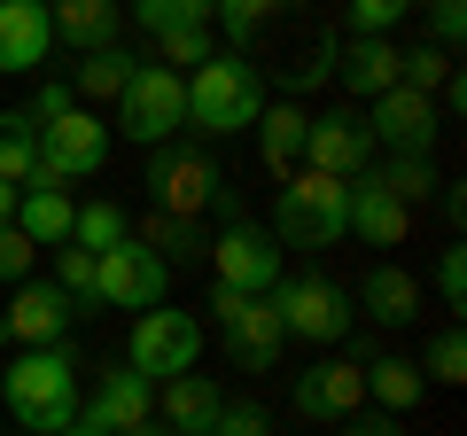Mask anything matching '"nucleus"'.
Masks as SVG:
<instances>
[{
	"mask_svg": "<svg viewBox=\"0 0 467 436\" xmlns=\"http://www.w3.org/2000/svg\"><path fill=\"white\" fill-rule=\"evenodd\" d=\"M8 405H16L24 436H63L78 420V367H70L63 343H39L8 367Z\"/></svg>",
	"mask_w": 467,
	"mask_h": 436,
	"instance_id": "1",
	"label": "nucleus"
},
{
	"mask_svg": "<svg viewBox=\"0 0 467 436\" xmlns=\"http://www.w3.org/2000/svg\"><path fill=\"white\" fill-rule=\"evenodd\" d=\"M257 118H265V86H257V70L242 55L195 63V78H187V125H202V133H250Z\"/></svg>",
	"mask_w": 467,
	"mask_h": 436,
	"instance_id": "2",
	"label": "nucleus"
},
{
	"mask_svg": "<svg viewBox=\"0 0 467 436\" xmlns=\"http://www.w3.org/2000/svg\"><path fill=\"white\" fill-rule=\"evenodd\" d=\"M273 226L296 250H327V242L350 234V180H327V171H288L281 202H273Z\"/></svg>",
	"mask_w": 467,
	"mask_h": 436,
	"instance_id": "3",
	"label": "nucleus"
},
{
	"mask_svg": "<svg viewBox=\"0 0 467 436\" xmlns=\"http://www.w3.org/2000/svg\"><path fill=\"white\" fill-rule=\"evenodd\" d=\"M117 125H125V140H149V149H164L171 125H187V78L164 63H140L133 86L117 94Z\"/></svg>",
	"mask_w": 467,
	"mask_h": 436,
	"instance_id": "4",
	"label": "nucleus"
},
{
	"mask_svg": "<svg viewBox=\"0 0 467 436\" xmlns=\"http://www.w3.org/2000/svg\"><path fill=\"white\" fill-rule=\"evenodd\" d=\"M195 351H202L195 312H164V304H149V312L133 319V374H149V382L195 374Z\"/></svg>",
	"mask_w": 467,
	"mask_h": 436,
	"instance_id": "5",
	"label": "nucleus"
},
{
	"mask_svg": "<svg viewBox=\"0 0 467 436\" xmlns=\"http://www.w3.org/2000/svg\"><path fill=\"white\" fill-rule=\"evenodd\" d=\"M94 288H101V304H125V312H149V304H164V288H171V265L149 250V242H117V250H101L94 257Z\"/></svg>",
	"mask_w": 467,
	"mask_h": 436,
	"instance_id": "6",
	"label": "nucleus"
},
{
	"mask_svg": "<svg viewBox=\"0 0 467 436\" xmlns=\"http://www.w3.org/2000/svg\"><path fill=\"white\" fill-rule=\"evenodd\" d=\"M211 312H218V336H226V351L242 358V367H273L281 358V312H273V296H242V288H211Z\"/></svg>",
	"mask_w": 467,
	"mask_h": 436,
	"instance_id": "7",
	"label": "nucleus"
},
{
	"mask_svg": "<svg viewBox=\"0 0 467 436\" xmlns=\"http://www.w3.org/2000/svg\"><path fill=\"white\" fill-rule=\"evenodd\" d=\"M273 312H281V336H304V343H343L350 319H358L335 281H281L273 288Z\"/></svg>",
	"mask_w": 467,
	"mask_h": 436,
	"instance_id": "8",
	"label": "nucleus"
},
{
	"mask_svg": "<svg viewBox=\"0 0 467 436\" xmlns=\"http://www.w3.org/2000/svg\"><path fill=\"white\" fill-rule=\"evenodd\" d=\"M202 257L218 265V288H242V296H273V288H281V250H273L265 226H242V218H234Z\"/></svg>",
	"mask_w": 467,
	"mask_h": 436,
	"instance_id": "9",
	"label": "nucleus"
},
{
	"mask_svg": "<svg viewBox=\"0 0 467 436\" xmlns=\"http://www.w3.org/2000/svg\"><path fill=\"white\" fill-rule=\"evenodd\" d=\"M149 187H156V211L164 218H195L202 202L226 195V180H218V164L202 149H156L149 156Z\"/></svg>",
	"mask_w": 467,
	"mask_h": 436,
	"instance_id": "10",
	"label": "nucleus"
},
{
	"mask_svg": "<svg viewBox=\"0 0 467 436\" xmlns=\"http://www.w3.org/2000/svg\"><path fill=\"white\" fill-rule=\"evenodd\" d=\"M109 164V125L94 109H63L55 125H39V171L55 180H94Z\"/></svg>",
	"mask_w": 467,
	"mask_h": 436,
	"instance_id": "11",
	"label": "nucleus"
},
{
	"mask_svg": "<svg viewBox=\"0 0 467 436\" xmlns=\"http://www.w3.org/2000/svg\"><path fill=\"white\" fill-rule=\"evenodd\" d=\"M367 156H374V133H367L358 109H335V118H312V125H304V171L367 180Z\"/></svg>",
	"mask_w": 467,
	"mask_h": 436,
	"instance_id": "12",
	"label": "nucleus"
},
{
	"mask_svg": "<svg viewBox=\"0 0 467 436\" xmlns=\"http://www.w3.org/2000/svg\"><path fill=\"white\" fill-rule=\"evenodd\" d=\"M358 405H367V374L350 358H319V367L296 374V413L304 420H350Z\"/></svg>",
	"mask_w": 467,
	"mask_h": 436,
	"instance_id": "13",
	"label": "nucleus"
},
{
	"mask_svg": "<svg viewBox=\"0 0 467 436\" xmlns=\"http://www.w3.org/2000/svg\"><path fill=\"white\" fill-rule=\"evenodd\" d=\"M149 413H156V382L125 367V374H109V382L94 389V405H86L78 429H94V436H125V429H140Z\"/></svg>",
	"mask_w": 467,
	"mask_h": 436,
	"instance_id": "14",
	"label": "nucleus"
},
{
	"mask_svg": "<svg viewBox=\"0 0 467 436\" xmlns=\"http://www.w3.org/2000/svg\"><path fill=\"white\" fill-rule=\"evenodd\" d=\"M367 133H374V140H389L398 156H420V149L436 140V109H429V94H413V86H389V94L374 101Z\"/></svg>",
	"mask_w": 467,
	"mask_h": 436,
	"instance_id": "15",
	"label": "nucleus"
},
{
	"mask_svg": "<svg viewBox=\"0 0 467 436\" xmlns=\"http://www.w3.org/2000/svg\"><path fill=\"white\" fill-rule=\"evenodd\" d=\"M70 218H78V202L63 195V180H55V171H32V187L16 195V218H8V226H24L39 250H63V242H70Z\"/></svg>",
	"mask_w": 467,
	"mask_h": 436,
	"instance_id": "16",
	"label": "nucleus"
},
{
	"mask_svg": "<svg viewBox=\"0 0 467 436\" xmlns=\"http://www.w3.org/2000/svg\"><path fill=\"white\" fill-rule=\"evenodd\" d=\"M70 319H78V304H70L63 288H47V281H24V288H16V304H8V336L39 351V343H55V336H63Z\"/></svg>",
	"mask_w": 467,
	"mask_h": 436,
	"instance_id": "17",
	"label": "nucleus"
},
{
	"mask_svg": "<svg viewBox=\"0 0 467 436\" xmlns=\"http://www.w3.org/2000/svg\"><path fill=\"white\" fill-rule=\"evenodd\" d=\"M218 382H202V374H171V382H156V413H164L171 436H211L218 420Z\"/></svg>",
	"mask_w": 467,
	"mask_h": 436,
	"instance_id": "18",
	"label": "nucleus"
},
{
	"mask_svg": "<svg viewBox=\"0 0 467 436\" xmlns=\"http://www.w3.org/2000/svg\"><path fill=\"white\" fill-rule=\"evenodd\" d=\"M47 39H55L47 8H32V0H0V70L47 63Z\"/></svg>",
	"mask_w": 467,
	"mask_h": 436,
	"instance_id": "19",
	"label": "nucleus"
},
{
	"mask_svg": "<svg viewBox=\"0 0 467 436\" xmlns=\"http://www.w3.org/2000/svg\"><path fill=\"white\" fill-rule=\"evenodd\" d=\"M350 234H367L374 250H398V242L413 234V211H405L398 195H382L374 180H358L350 187Z\"/></svg>",
	"mask_w": 467,
	"mask_h": 436,
	"instance_id": "20",
	"label": "nucleus"
},
{
	"mask_svg": "<svg viewBox=\"0 0 467 436\" xmlns=\"http://www.w3.org/2000/svg\"><path fill=\"white\" fill-rule=\"evenodd\" d=\"M343 86L358 101H382L389 86H405V55L389 47V39H350V55H343Z\"/></svg>",
	"mask_w": 467,
	"mask_h": 436,
	"instance_id": "21",
	"label": "nucleus"
},
{
	"mask_svg": "<svg viewBox=\"0 0 467 436\" xmlns=\"http://www.w3.org/2000/svg\"><path fill=\"white\" fill-rule=\"evenodd\" d=\"M304 125H312V118H304L296 101H288V109H265V118L250 125V133H257V156H265V171H273V180L304 171Z\"/></svg>",
	"mask_w": 467,
	"mask_h": 436,
	"instance_id": "22",
	"label": "nucleus"
},
{
	"mask_svg": "<svg viewBox=\"0 0 467 436\" xmlns=\"http://www.w3.org/2000/svg\"><path fill=\"white\" fill-rule=\"evenodd\" d=\"M55 39H70V47H117V0H55L47 8Z\"/></svg>",
	"mask_w": 467,
	"mask_h": 436,
	"instance_id": "23",
	"label": "nucleus"
},
{
	"mask_svg": "<svg viewBox=\"0 0 467 436\" xmlns=\"http://www.w3.org/2000/svg\"><path fill=\"white\" fill-rule=\"evenodd\" d=\"M367 312L382 319V327L420 319V281H413L405 265H374V273H367Z\"/></svg>",
	"mask_w": 467,
	"mask_h": 436,
	"instance_id": "24",
	"label": "nucleus"
},
{
	"mask_svg": "<svg viewBox=\"0 0 467 436\" xmlns=\"http://www.w3.org/2000/svg\"><path fill=\"white\" fill-rule=\"evenodd\" d=\"M133 70H140V63H133L125 47H94L78 70H70V94H86V101H117L125 86H133Z\"/></svg>",
	"mask_w": 467,
	"mask_h": 436,
	"instance_id": "25",
	"label": "nucleus"
},
{
	"mask_svg": "<svg viewBox=\"0 0 467 436\" xmlns=\"http://www.w3.org/2000/svg\"><path fill=\"white\" fill-rule=\"evenodd\" d=\"M32 171H39V125L24 109H0V180L32 187Z\"/></svg>",
	"mask_w": 467,
	"mask_h": 436,
	"instance_id": "26",
	"label": "nucleus"
},
{
	"mask_svg": "<svg viewBox=\"0 0 467 436\" xmlns=\"http://www.w3.org/2000/svg\"><path fill=\"white\" fill-rule=\"evenodd\" d=\"M420 382H429V374H420L413 358H382V367H367V398H382L389 413L420 405Z\"/></svg>",
	"mask_w": 467,
	"mask_h": 436,
	"instance_id": "27",
	"label": "nucleus"
},
{
	"mask_svg": "<svg viewBox=\"0 0 467 436\" xmlns=\"http://www.w3.org/2000/svg\"><path fill=\"white\" fill-rule=\"evenodd\" d=\"M70 242H78V250H117V242H125V211H117V202H78V218H70Z\"/></svg>",
	"mask_w": 467,
	"mask_h": 436,
	"instance_id": "28",
	"label": "nucleus"
},
{
	"mask_svg": "<svg viewBox=\"0 0 467 436\" xmlns=\"http://www.w3.org/2000/svg\"><path fill=\"white\" fill-rule=\"evenodd\" d=\"M140 242H149V250L164 257V265H187V257H202V234H195V218H164V211H156Z\"/></svg>",
	"mask_w": 467,
	"mask_h": 436,
	"instance_id": "29",
	"label": "nucleus"
},
{
	"mask_svg": "<svg viewBox=\"0 0 467 436\" xmlns=\"http://www.w3.org/2000/svg\"><path fill=\"white\" fill-rule=\"evenodd\" d=\"M133 16L164 39V32H195V24H211V0H133Z\"/></svg>",
	"mask_w": 467,
	"mask_h": 436,
	"instance_id": "30",
	"label": "nucleus"
},
{
	"mask_svg": "<svg viewBox=\"0 0 467 436\" xmlns=\"http://www.w3.org/2000/svg\"><path fill=\"white\" fill-rule=\"evenodd\" d=\"M55 288H63L70 304H101V288H94V250L63 242V250H55Z\"/></svg>",
	"mask_w": 467,
	"mask_h": 436,
	"instance_id": "31",
	"label": "nucleus"
},
{
	"mask_svg": "<svg viewBox=\"0 0 467 436\" xmlns=\"http://www.w3.org/2000/svg\"><path fill=\"white\" fill-rule=\"evenodd\" d=\"M288 8H296V0H211V16L226 24L234 39H250L257 24H273V16H288Z\"/></svg>",
	"mask_w": 467,
	"mask_h": 436,
	"instance_id": "32",
	"label": "nucleus"
},
{
	"mask_svg": "<svg viewBox=\"0 0 467 436\" xmlns=\"http://www.w3.org/2000/svg\"><path fill=\"white\" fill-rule=\"evenodd\" d=\"M374 187H382V195H398L405 211H413V202L429 195L436 180H429V164H420V156H398V164H389V171H374Z\"/></svg>",
	"mask_w": 467,
	"mask_h": 436,
	"instance_id": "33",
	"label": "nucleus"
},
{
	"mask_svg": "<svg viewBox=\"0 0 467 436\" xmlns=\"http://www.w3.org/2000/svg\"><path fill=\"white\" fill-rule=\"evenodd\" d=\"M156 47H164V70H195V63H211V24H195V32H164Z\"/></svg>",
	"mask_w": 467,
	"mask_h": 436,
	"instance_id": "34",
	"label": "nucleus"
},
{
	"mask_svg": "<svg viewBox=\"0 0 467 436\" xmlns=\"http://www.w3.org/2000/svg\"><path fill=\"white\" fill-rule=\"evenodd\" d=\"M405 8H413V0H350V32H358V39H382Z\"/></svg>",
	"mask_w": 467,
	"mask_h": 436,
	"instance_id": "35",
	"label": "nucleus"
},
{
	"mask_svg": "<svg viewBox=\"0 0 467 436\" xmlns=\"http://www.w3.org/2000/svg\"><path fill=\"white\" fill-rule=\"evenodd\" d=\"M429 374L436 382H467V336L460 327H444V336L429 343Z\"/></svg>",
	"mask_w": 467,
	"mask_h": 436,
	"instance_id": "36",
	"label": "nucleus"
},
{
	"mask_svg": "<svg viewBox=\"0 0 467 436\" xmlns=\"http://www.w3.org/2000/svg\"><path fill=\"white\" fill-rule=\"evenodd\" d=\"M32 257H39V242L24 226H0V281H32Z\"/></svg>",
	"mask_w": 467,
	"mask_h": 436,
	"instance_id": "37",
	"label": "nucleus"
},
{
	"mask_svg": "<svg viewBox=\"0 0 467 436\" xmlns=\"http://www.w3.org/2000/svg\"><path fill=\"white\" fill-rule=\"evenodd\" d=\"M63 109H78V94H70V78H47V86L32 94V109H24V118H32V125H55Z\"/></svg>",
	"mask_w": 467,
	"mask_h": 436,
	"instance_id": "38",
	"label": "nucleus"
},
{
	"mask_svg": "<svg viewBox=\"0 0 467 436\" xmlns=\"http://www.w3.org/2000/svg\"><path fill=\"white\" fill-rule=\"evenodd\" d=\"M444 78H451V55H444V47L405 55V86H413V94H429V86H444Z\"/></svg>",
	"mask_w": 467,
	"mask_h": 436,
	"instance_id": "39",
	"label": "nucleus"
},
{
	"mask_svg": "<svg viewBox=\"0 0 467 436\" xmlns=\"http://www.w3.org/2000/svg\"><path fill=\"white\" fill-rule=\"evenodd\" d=\"M211 436H265V405H218Z\"/></svg>",
	"mask_w": 467,
	"mask_h": 436,
	"instance_id": "40",
	"label": "nucleus"
},
{
	"mask_svg": "<svg viewBox=\"0 0 467 436\" xmlns=\"http://www.w3.org/2000/svg\"><path fill=\"white\" fill-rule=\"evenodd\" d=\"M436 281H444V304L460 312V304H467V250H444V265H436Z\"/></svg>",
	"mask_w": 467,
	"mask_h": 436,
	"instance_id": "41",
	"label": "nucleus"
},
{
	"mask_svg": "<svg viewBox=\"0 0 467 436\" xmlns=\"http://www.w3.org/2000/svg\"><path fill=\"white\" fill-rule=\"evenodd\" d=\"M343 436H405V429H398L389 413H350V420H343Z\"/></svg>",
	"mask_w": 467,
	"mask_h": 436,
	"instance_id": "42",
	"label": "nucleus"
},
{
	"mask_svg": "<svg viewBox=\"0 0 467 436\" xmlns=\"http://www.w3.org/2000/svg\"><path fill=\"white\" fill-rule=\"evenodd\" d=\"M467 32V8H460V0H436V39H444V47H451V39H460Z\"/></svg>",
	"mask_w": 467,
	"mask_h": 436,
	"instance_id": "43",
	"label": "nucleus"
},
{
	"mask_svg": "<svg viewBox=\"0 0 467 436\" xmlns=\"http://www.w3.org/2000/svg\"><path fill=\"white\" fill-rule=\"evenodd\" d=\"M8 218H16V187L0 180V226H8Z\"/></svg>",
	"mask_w": 467,
	"mask_h": 436,
	"instance_id": "44",
	"label": "nucleus"
},
{
	"mask_svg": "<svg viewBox=\"0 0 467 436\" xmlns=\"http://www.w3.org/2000/svg\"><path fill=\"white\" fill-rule=\"evenodd\" d=\"M125 436H171V429H164V420H140V429H125Z\"/></svg>",
	"mask_w": 467,
	"mask_h": 436,
	"instance_id": "45",
	"label": "nucleus"
},
{
	"mask_svg": "<svg viewBox=\"0 0 467 436\" xmlns=\"http://www.w3.org/2000/svg\"><path fill=\"white\" fill-rule=\"evenodd\" d=\"M63 436H94V429H78V420H70V429H63Z\"/></svg>",
	"mask_w": 467,
	"mask_h": 436,
	"instance_id": "46",
	"label": "nucleus"
},
{
	"mask_svg": "<svg viewBox=\"0 0 467 436\" xmlns=\"http://www.w3.org/2000/svg\"><path fill=\"white\" fill-rule=\"evenodd\" d=\"M0 343H8V319H0Z\"/></svg>",
	"mask_w": 467,
	"mask_h": 436,
	"instance_id": "47",
	"label": "nucleus"
},
{
	"mask_svg": "<svg viewBox=\"0 0 467 436\" xmlns=\"http://www.w3.org/2000/svg\"><path fill=\"white\" fill-rule=\"evenodd\" d=\"M32 8H47V0H32Z\"/></svg>",
	"mask_w": 467,
	"mask_h": 436,
	"instance_id": "48",
	"label": "nucleus"
}]
</instances>
